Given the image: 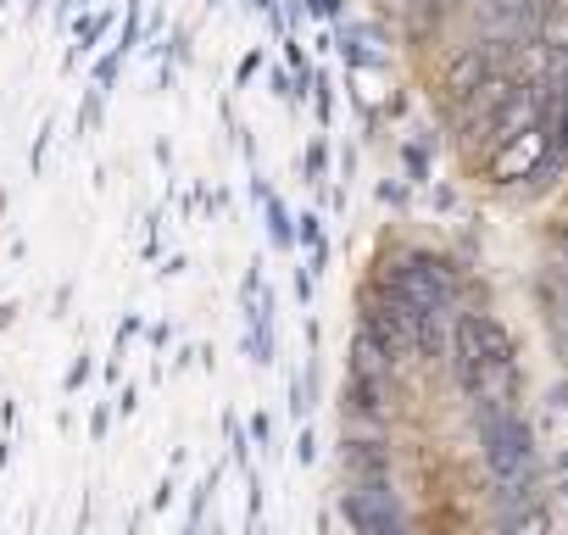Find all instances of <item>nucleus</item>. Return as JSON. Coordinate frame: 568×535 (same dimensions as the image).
Returning <instances> with one entry per match:
<instances>
[{"instance_id":"0eeeda50","label":"nucleus","mask_w":568,"mask_h":535,"mask_svg":"<svg viewBox=\"0 0 568 535\" xmlns=\"http://www.w3.org/2000/svg\"><path fill=\"white\" fill-rule=\"evenodd\" d=\"M346 407L352 413H385V380H363V374H352L346 380Z\"/></svg>"},{"instance_id":"f03ea898","label":"nucleus","mask_w":568,"mask_h":535,"mask_svg":"<svg viewBox=\"0 0 568 535\" xmlns=\"http://www.w3.org/2000/svg\"><path fill=\"white\" fill-rule=\"evenodd\" d=\"M452 363H457V380L496 369V363H513V330L490 313H463L452 324Z\"/></svg>"},{"instance_id":"1a4fd4ad","label":"nucleus","mask_w":568,"mask_h":535,"mask_svg":"<svg viewBox=\"0 0 568 535\" xmlns=\"http://www.w3.org/2000/svg\"><path fill=\"white\" fill-rule=\"evenodd\" d=\"M267 201V234H273V245H291L296 240V223H291V212H284V201H273V195H262Z\"/></svg>"},{"instance_id":"9d476101","label":"nucleus","mask_w":568,"mask_h":535,"mask_svg":"<svg viewBox=\"0 0 568 535\" xmlns=\"http://www.w3.org/2000/svg\"><path fill=\"white\" fill-rule=\"evenodd\" d=\"M106 23H112V12H101V18H84V23H79V46H73V62H79L84 51H95V40L106 34Z\"/></svg>"},{"instance_id":"dca6fc26","label":"nucleus","mask_w":568,"mask_h":535,"mask_svg":"<svg viewBox=\"0 0 568 535\" xmlns=\"http://www.w3.org/2000/svg\"><path fill=\"white\" fill-rule=\"evenodd\" d=\"M84 380H90V357H79V363H73V369H68V391H79V385H84Z\"/></svg>"},{"instance_id":"9b49d317","label":"nucleus","mask_w":568,"mask_h":535,"mask_svg":"<svg viewBox=\"0 0 568 535\" xmlns=\"http://www.w3.org/2000/svg\"><path fill=\"white\" fill-rule=\"evenodd\" d=\"M546 491H551L557 502H568V452H557V457L546 463Z\"/></svg>"},{"instance_id":"4468645a","label":"nucleus","mask_w":568,"mask_h":535,"mask_svg":"<svg viewBox=\"0 0 568 535\" xmlns=\"http://www.w3.org/2000/svg\"><path fill=\"white\" fill-rule=\"evenodd\" d=\"M407 173H413V179L429 173V151H424V145H407Z\"/></svg>"},{"instance_id":"6ab92c4d","label":"nucleus","mask_w":568,"mask_h":535,"mask_svg":"<svg viewBox=\"0 0 568 535\" xmlns=\"http://www.w3.org/2000/svg\"><path fill=\"white\" fill-rule=\"evenodd\" d=\"M0 7H7V0H0Z\"/></svg>"},{"instance_id":"a211bd4d","label":"nucleus","mask_w":568,"mask_h":535,"mask_svg":"<svg viewBox=\"0 0 568 535\" xmlns=\"http://www.w3.org/2000/svg\"><path fill=\"white\" fill-rule=\"evenodd\" d=\"M251 7H256V12H273V0H251Z\"/></svg>"},{"instance_id":"ddd939ff","label":"nucleus","mask_w":568,"mask_h":535,"mask_svg":"<svg viewBox=\"0 0 568 535\" xmlns=\"http://www.w3.org/2000/svg\"><path fill=\"white\" fill-rule=\"evenodd\" d=\"M118 68H123V51H112V57H101V68H95V90H112V79H118Z\"/></svg>"},{"instance_id":"f3484780","label":"nucleus","mask_w":568,"mask_h":535,"mask_svg":"<svg viewBox=\"0 0 568 535\" xmlns=\"http://www.w3.org/2000/svg\"><path fill=\"white\" fill-rule=\"evenodd\" d=\"M418 7H429V12H457L463 0H418Z\"/></svg>"},{"instance_id":"423d86ee","label":"nucleus","mask_w":568,"mask_h":535,"mask_svg":"<svg viewBox=\"0 0 568 535\" xmlns=\"http://www.w3.org/2000/svg\"><path fill=\"white\" fill-rule=\"evenodd\" d=\"M341 468L352 474V485H368V480H385L390 452H385V441H363V435H352V441L341 446Z\"/></svg>"},{"instance_id":"6e6552de","label":"nucleus","mask_w":568,"mask_h":535,"mask_svg":"<svg viewBox=\"0 0 568 535\" xmlns=\"http://www.w3.org/2000/svg\"><path fill=\"white\" fill-rule=\"evenodd\" d=\"M501 535H551V513H546V502L507 513V518H501Z\"/></svg>"},{"instance_id":"39448f33","label":"nucleus","mask_w":568,"mask_h":535,"mask_svg":"<svg viewBox=\"0 0 568 535\" xmlns=\"http://www.w3.org/2000/svg\"><path fill=\"white\" fill-rule=\"evenodd\" d=\"M501 73V57L490 51V40H479V46H463L452 62H446V73H440V95L452 101V107H463L479 84H490Z\"/></svg>"},{"instance_id":"f8f14e48","label":"nucleus","mask_w":568,"mask_h":535,"mask_svg":"<svg viewBox=\"0 0 568 535\" xmlns=\"http://www.w3.org/2000/svg\"><path fill=\"white\" fill-rule=\"evenodd\" d=\"M324 173H329V145L313 140V145H307V184H324Z\"/></svg>"},{"instance_id":"20e7f679","label":"nucleus","mask_w":568,"mask_h":535,"mask_svg":"<svg viewBox=\"0 0 568 535\" xmlns=\"http://www.w3.org/2000/svg\"><path fill=\"white\" fill-rule=\"evenodd\" d=\"M341 513H346L352 535H407V507H402V496L385 480L352 485L341 496Z\"/></svg>"},{"instance_id":"2eb2a0df","label":"nucleus","mask_w":568,"mask_h":535,"mask_svg":"<svg viewBox=\"0 0 568 535\" xmlns=\"http://www.w3.org/2000/svg\"><path fill=\"white\" fill-rule=\"evenodd\" d=\"M313 18H341V0H307Z\"/></svg>"},{"instance_id":"7ed1b4c3","label":"nucleus","mask_w":568,"mask_h":535,"mask_svg":"<svg viewBox=\"0 0 568 535\" xmlns=\"http://www.w3.org/2000/svg\"><path fill=\"white\" fill-rule=\"evenodd\" d=\"M418 324H424V313H413V307H402V302H390L379 291L363 302V335L390 357V369L418 363Z\"/></svg>"},{"instance_id":"f257e3e1","label":"nucleus","mask_w":568,"mask_h":535,"mask_svg":"<svg viewBox=\"0 0 568 535\" xmlns=\"http://www.w3.org/2000/svg\"><path fill=\"white\" fill-rule=\"evenodd\" d=\"M379 296L413 313H446L457 296V268L435 251H390L379 262Z\"/></svg>"}]
</instances>
